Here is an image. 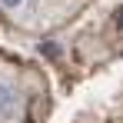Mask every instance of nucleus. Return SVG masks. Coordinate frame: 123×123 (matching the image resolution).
Segmentation results:
<instances>
[{
    "label": "nucleus",
    "mask_w": 123,
    "mask_h": 123,
    "mask_svg": "<svg viewBox=\"0 0 123 123\" xmlns=\"http://www.w3.org/2000/svg\"><path fill=\"white\" fill-rule=\"evenodd\" d=\"M27 3H30V0H0V7H3L7 13H20Z\"/></svg>",
    "instance_id": "nucleus-2"
},
{
    "label": "nucleus",
    "mask_w": 123,
    "mask_h": 123,
    "mask_svg": "<svg viewBox=\"0 0 123 123\" xmlns=\"http://www.w3.org/2000/svg\"><path fill=\"white\" fill-rule=\"evenodd\" d=\"M20 117V90L17 83L0 77V123H13Z\"/></svg>",
    "instance_id": "nucleus-1"
}]
</instances>
